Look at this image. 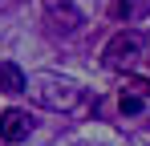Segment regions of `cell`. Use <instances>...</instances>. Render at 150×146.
<instances>
[{"label": "cell", "mask_w": 150, "mask_h": 146, "mask_svg": "<svg viewBox=\"0 0 150 146\" xmlns=\"http://www.w3.org/2000/svg\"><path fill=\"white\" fill-rule=\"evenodd\" d=\"M101 57H105L110 69H134V65L146 57V33H142V28L114 33V37L105 41V49H101Z\"/></svg>", "instance_id": "1"}, {"label": "cell", "mask_w": 150, "mask_h": 146, "mask_svg": "<svg viewBox=\"0 0 150 146\" xmlns=\"http://www.w3.org/2000/svg\"><path fill=\"white\" fill-rule=\"evenodd\" d=\"M28 89V77L16 61H0V94H25Z\"/></svg>", "instance_id": "5"}, {"label": "cell", "mask_w": 150, "mask_h": 146, "mask_svg": "<svg viewBox=\"0 0 150 146\" xmlns=\"http://www.w3.org/2000/svg\"><path fill=\"white\" fill-rule=\"evenodd\" d=\"M114 12H118V16H130V12H138V4H134V0H118Z\"/></svg>", "instance_id": "7"}, {"label": "cell", "mask_w": 150, "mask_h": 146, "mask_svg": "<svg viewBox=\"0 0 150 146\" xmlns=\"http://www.w3.org/2000/svg\"><path fill=\"white\" fill-rule=\"evenodd\" d=\"M37 97H41L49 110H73V101L81 97V89H77V85H69V81L41 77V89H37Z\"/></svg>", "instance_id": "3"}, {"label": "cell", "mask_w": 150, "mask_h": 146, "mask_svg": "<svg viewBox=\"0 0 150 146\" xmlns=\"http://www.w3.org/2000/svg\"><path fill=\"white\" fill-rule=\"evenodd\" d=\"M45 24H49L53 37H77L81 24H85V16H81V8H73L69 0H49V16H45Z\"/></svg>", "instance_id": "2"}, {"label": "cell", "mask_w": 150, "mask_h": 146, "mask_svg": "<svg viewBox=\"0 0 150 146\" xmlns=\"http://www.w3.org/2000/svg\"><path fill=\"white\" fill-rule=\"evenodd\" d=\"M118 106H122V114H142V106H146V101H142V94H122Z\"/></svg>", "instance_id": "6"}, {"label": "cell", "mask_w": 150, "mask_h": 146, "mask_svg": "<svg viewBox=\"0 0 150 146\" xmlns=\"http://www.w3.org/2000/svg\"><path fill=\"white\" fill-rule=\"evenodd\" d=\"M28 130H33V122H28L25 110H4L0 114V138L4 142H25Z\"/></svg>", "instance_id": "4"}]
</instances>
